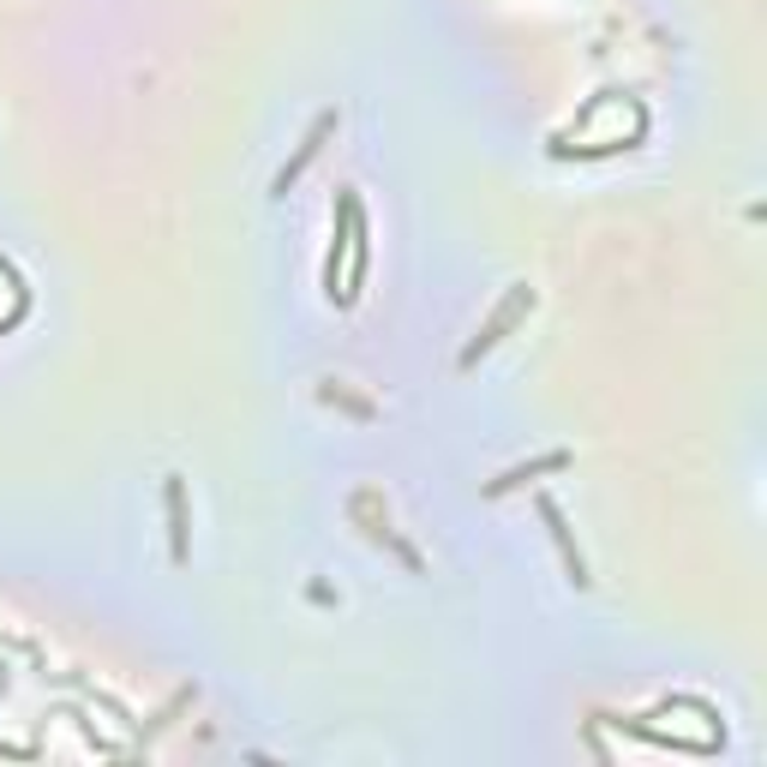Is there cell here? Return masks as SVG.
I'll return each mask as SVG.
<instances>
[{
    "label": "cell",
    "mask_w": 767,
    "mask_h": 767,
    "mask_svg": "<svg viewBox=\"0 0 767 767\" xmlns=\"http://www.w3.org/2000/svg\"><path fill=\"white\" fill-rule=\"evenodd\" d=\"M528 306H534V288H522V283H516V288H510V300H504V306H497V312H492V324H485V330H480V336H474V342H468V354H462V366H474V360H480V354H485V348H492V342H497V336H504V330H510V324H516V318H522V312H528Z\"/></svg>",
    "instance_id": "cell-1"
},
{
    "label": "cell",
    "mask_w": 767,
    "mask_h": 767,
    "mask_svg": "<svg viewBox=\"0 0 767 767\" xmlns=\"http://www.w3.org/2000/svg\"><path fill=\"white\" fill-rule=\"evenodd\" d=\"M330 133H336V114H318V121H312V133L300 138V150H294V162H288V169L271 181V192H288L294 181H300V169L318 157V150H324V138H330Z\"/></svg>",
    "instance_id": "cell-2"
},
{
    "label": "cell",
    "mask_w": 767,
    "mask_h": 767,
    "mask_svg": "<svg viewBox=\"0 0 767 767\" xmlns=\"http://www.w3.org/2000/svg\"><path fill=\"white\" fill-rule=\"evenodd\" d=\"M540 516H546V528H552L558 552H564V570L575 575V582H587V564H582V552L570 546V528H564V516H558V504H552V497H540Z\"/></svg>",
    "instance_id": "cell-3"
},
{
    "label": "cell",
    "mask_w": 767,
    "mask_h": 767,
    "mask_svg": "<svg viewBox=\"0 0 767 767\" xmlns=\"http://www.w3.org/2000/svg\"><path fill=\"white\" fill-rule=\"evenodd\" d=\"M354 204H360L354 192L336 204V247H330V259H324V288H330V294H336V271H342V252H348V222H354Z\"/></svg>",
    "instance_id": "cell-4"
},
{
    "label": "cell",
    "mask_w": 767,
    "mask_h": 767,
    "mask_svg": "<svg viewBox=\"0 0 767 767\" xmlns=\"http://www.w3.org/2000/svg\"><path fill=\"white\" fill-rule=\"evenodd\" d=\"M552 468H570V456L552 450V456H540V462H528V468H510V474L492 480V492H510V485H522V480H534V474H552Z\"/></svg>",
    "instance_id": "cell-5"
},
{
    "label": "cell",
    "mask_w": 767,
    "mask_h": 767,
    "mask_svg": "<svg viewBox=\"0 0 767 767\" xmlns=\"http://www.w3.org/2000/svg\"><path fill=\"white\" fill-rule=\"evenodd\" d=\"M169 522H174V558H186V492H181V480H169Z\"/></svg>",
    "instance_id": "cell-6"
}]
</instances>
